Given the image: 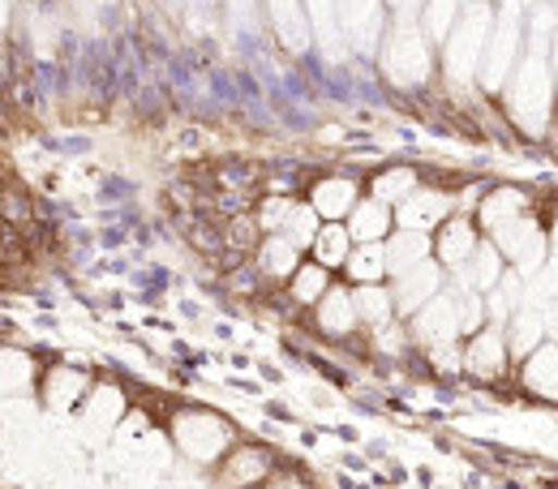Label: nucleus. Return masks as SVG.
Returning a JSON list of instances; mask_svg holds the SVG:
<instances>
[{
	"label": "nucleus",
	"mask_w": 558,
	"mask_h": 489,
	"mask_svg": "<svg viewBox=\"0 0 558 489\" xmlns=\"http://www.w3.org/2000/svg\"><path fill=\"white\" fill-rule=\"evenodd\" d=\"M0 198H4V190H0Z\"/></svg>",
	"instance_id": "obj_36"
},
{
	"label": "nucleus",
	"mask_w": 558,
	"mask_h": 489,
	"mask_svg": "<svg viewBox=\"0 0 558 489\" xmlns=\"http://www.w3.org/2000/svg\"><path fill=\"white\" fill-rule=\"evenodd\" d=\"M464 369L477 374V378H498L507 369V335L498 327L473 331V340L464 349Z\"/></svg>",
	"instance_id": "obj_17"
},
{
	"label": "nucleus",
	"mask_w": 558,
	"mask_h": 489,
	"mask_svg": "<svg viewBox=\"0 0 558 489\" xmlns=\"http://www.w3.org/2000/svg\"><path fill=\"white\" fill-rule=\"evenodd\" d=\"M383 249H387V276H391V280L434 258L429 232H413V228H396V232L383 241Z\"/></svg>",
	"instance_id": "obj_15"
},
{
	"label": "nucleus",
	"mask_w": 558,
	"mask_h": 489,
	"mask_svg": "<svg viewBox=\"0 0 558 489\" xmlns=\"http://www.w3.org/2000/svg\"><path fill=\"white\" fill-rule=\"evenodd\" d=\"M383 0H336V22L352 35L356 48H378V39L387 35L383 30Z\"/></svg>",
	"instance_id": "obj_11"
},
{
	"label": "nucleus",
	"mask_w": 558,
	"mask_h": 489,
	"mask_svg": "<svg viewBox=\"0 0 558 489\" xmlns=\"http://www.w3.org/2000/svg\"><path fill=\"white\" fill-rule=\"evenodd\" d=\"M344 276H349L352 288H361V283H387V249H383V241L352 245L349 262H344Z\"/></svg>",
	"instance_id": "obj_20"
},
{
	"label": "nucleus",
	"mask_w": 558,
	"mask_h": 489,
	"mask_svg": "<svg viewBox=\"0 0 558 489\" xmlns=\"http://www.w3.org/2000/svg\"><path fill=\"white\" fill-rule=\"evenodd\" d=\"M267 489H314V486H305L301 473H271V486Z\"/></svg>",
	"instance_id": "obj_30"
},
{
	"label": "nucleus",
	"mask_w": 558,
	"mask_h": 489,
	"mask_svg": "<svg viewBox=\"0 0 558 489\" xmlns=\"http://www.w3.org/2000/svg\"><path fill=\"white\" fill-rule=\"evenodd\" d=\"M442 292V267L429 258V262H421L413 271H404V276H396L391 280V301H396V318L404 322V318H413L425 301H434Z\"/></svg>",
	"instance_id": "obj_8"
},
{
	"label": "nucleus",
	"mask_w": 558,
	"mask_h": 489,
	"mask_svg": "<svg viewBox=\"0 0 558 489\" xmlns=\"http://www.w3.org/2000/svg\"><path fill=\"white\" fill-rule=\"evenodd\" d=\"M318 228H323L318 210L310 207V203H305V207L296 203V207H292V215H288V223H283V236H288L296 249H310V245H314V236H318Z\"/></svg>",
	"instance_id": "obj_28"
},
{
	"label": "nucleus",
	"mask_w": 558,
	"mask_h": 489,
	"mask_svg": "<svg viewBox=\"0 0 558 489\" xmlns=\"http://www.w3.org/2000/svg\"><path fill=\"white\" fill-rule=\"evenodd\" d=\"M292 198H267L263 210H258V228H267V232H283V223H288V215H292Z\"/></svg>",
	"instance_id": "obj_29"
},
{
	"label": "nucleus",
	"mask_w": 558,
	"mask_h": 489,
	"mask_svg": "<svg viewBox=\"0 0 558 489\" xmlns=\"http://www.w3.org/2000/svg\"><path fill=\"white\" fill-rule=\"evenodd\" d=\"M489 9L482 0H473V4H464L460 9V17H456V26H451V35H447V44H442V73L451 77V82H469L477 65H482V57H486V39H489Z\"/></svg>",
	"instance_id": "obj_3"
},
{
	"label": "nucleus",
	"mask_w": 558,
	"mask_h": 489,
	"mask_svg": "<svg viewBox=\"0 0 558 489\" xmlns=\"http://www.w3.org/2000/svg\"><path fill=\"white\" fill-rule=\"evenodd\" d=\"M473 254H477V228H473V219L451 215L447 223H438V236H434V258H438V267L460 271Z\"/></svg>",
	"instance_id": "obj_12"
},
{
	"label": "nucleus",
	"mask_w": 558,
	"mask_h": 489,
	"mask_svg": "<svg viewBox=\"0 0 558 489\" xmlns=\"http://www.w3.org/2000/svg\"><path fill=\"white\" fill-rule=\"evenodd\" d=\"M258 267L271 280H292V271L301 267V249L283 232H271L267 241H258Z\"/></svg>",
	"instance_id": "obj_21"
},
{
	"label": "nucleus",
	"mask_w": 558,
	"mask_h": 489,
	"mask_svg": "<svg viewBox=\"0 0 558 489\" xmlns=\"http://www.w3.org/2000/svg\"><path fill=\"white\" fill-rule=\"evenodd\" d=\"M0 77H4V52H0Z\"/></svg>",
	"instance_id": "obj_33"
},
{
	"label": "nucleus",
	"mask_w": 558,
	"mask_h": 489,
	"mask_svg": "<svg viewBox=\"0 0 558 489\" xmlns=\"http://www.w3.org/2000/svg\"><path fill=\"white\" fill-rule=\"evenodd\" d=\"M39 391V360L26 349L0 344V400H26Z\"/></svg>",
	"instance_id": "obj_13"
},
{
	"label": "nucleus",
	"mask_w": 558,
	"mask_h": 489,
	"mask_svg": "<svg viewBox=\"0 0 558 489\" xmlns=\"http://www.w3.org/2000/svg\"><path fill=\"white\" fill-rule=\"evenodd\" d=\"M267 477H271V451H263V447H232V451L219 460L215 486L250 489V486H263Z\"/></svg>",
	"instance_id": "obj_9"
},
{
	"label": "nucleus",
	"mask_w": 558,
	"mask_h": 489,
	"mask_svg": "<svg viewBox=\"0 0 558 489\" xmlns=\"http://www.w3.org/2000/svg\"><path fill=\"white\" fill-rule=\"evenodd\" d=\"M352 301H356V318L365 327L400 322L396 318V301H391V283H361V288H352Z\"/></svg>",
	"instance_id": "obj_19"
},
{
	"label": "nucleus",
	"mask_w": 558,
	"mask_h": 489,
	"mask_svg": "<svg viewBox=\"0 0 558 489\" xmlns=\"http://www.w3.org/2000/svg\"><path fill=\"white\" fill-rule=\"evenodd\" d=\"M344 228H349L352 245H365V241H387L391 232H396V210L387 207V203H378V198H361L352 215L344 219Z\"/></svg>",
	"instance_id": "obj_18"
},
{
	"label": "nucleus",
	"mask_w": 558,
	"mask_h": 489,
	"mask_svg": "<svg viewBox=\"0 0 558 489\" xmlns=\"http://www.w3.org/2000/svg\"><path fill=\"white\" fill-rule=\"evenodd\" d=\"M267 13H271V26L279 30V39L288 48H305L310 39V17L301 9V0H267Z\"/></svg>",
	"instance_id": "obj_22"
},
{
	"label": "nucleus",
	"mask_w": 558,
	"mask_h": 489,
	"mask_svg": "<svg viewBox=\"0 0 558 489\" xmlns=\"http://www.w3.org/2000/svg\"><path fill=\"white\" fill-rule=\"evenodd\" d=\"M86 395H90V378L73 365H52L48 374H39V400L57 417H70L73 408H82Z\"/></svg>",
	"instance_id": "obj_6"
},
{
	"label": "nucleus",
	"mask_w": 558,
	"mask_h": 489,
	"mask_svg": "<svg viewBox=\"0 0 558 489\" xmlns=\"http://www.w3.org/2000/svg\"><path fill=\"white\" fill-rule=\"evenodd\" d=\"M327 288H331V271L318 267V262H301V267L292 271V280H288V292H292L296 305H318Z\"/></svg>",
	"instance_id": "obj_26"
},
{
	"label": "nucleus",
	"mask_w": 558,
	"mask_h": 489,
	"mask_svg": "<svg viewBox=\"0 0 558 489\" xmlns=\"http://www.w3.org/2000/svg\"><path fill=\"white\" fill-rule=\"evenodd\" d=\"M250 489H267V486H250Z\"/></svg>",
	"instance_id": "obj_35"
},
{
	"label": "nucleus",
	"mask_w": 558,
	"mask_h": 489,
	"mask_svg": "<svg viewBox=\"0 0 558 489\" xmlns=\"http://www.w3.org/2000/svg\"><path fill=\"white\" fill-rule=\"evenodd\" d=\"M460 4H473V0H460Z\"/></svg>",
	"instance_id": "obj_34"
},
{
	"label": "nucleus",
	"mask_w": 558,
	"mask_h": 489,
	"mask_svg": "<svg viewBox=\"0 0 558 489\" xmlns=\"http://www.w3.org/2000/svg\"><path fill=\"white\" fill-rule=\"evenodd\" d=\"M550 70H555V77H558V39H555V57H550Z\"/></svg>",
	"instance_id": "obj_32"
},
{
	"label": "nucleus",
	"mask_w": 558,
	"mask_h": 489,
	"mask_svg": "<svg viewBox=\"0 0 558 489\" xmlns=\"http://www.w3.org/2000/svg\"><path fill=\"white\" fill-rule=\"evenodd\" d=\"M9 262V245H4V236H0V267Z\"/></svg>",
	"instance_id": "obj_31"
},
{
	"label": "nucleus",
	"mask_w": 558,
	"mask_h": 489,
	"mask_svg": "<svg viewBox=\"0 0 558 489\" xmlns=\"http://www.w3.org/2000/svg\"><path fill=\"white\" fill-rule=\"evenodd\" d=\"M460 9H464L460 0H425V4H421L417 26L425 30V39H429L434 48H442V44H447V35H451V26H456Z\"/></svg>",
	"instance_id": "obj_24"
},
{
	"label": "nucleus",
	"mask_w": 558,
	"mask_h": 489,
	"mask_svg": "<svg viewBox=\"0 0 558 489\" xmlns=\"http://www.w3.org/2000/svg\"><path fill=\"white\" fill-rule=\"evenodd\" d=\"M447 219H451V198L438 194V190H421V185L396 207V223L413 228V232H429V228H438Z\"/></svg>",
	"instance_id": "obj_14"
},
{
	"label": "nucleus",
	"mask_w": 558,
	"mask_h": 489,
	"mask_svg": "<svg viewBox=\"0 0 558 489\" xmlns=\"http://www.w3.org/2000/svg\"><path fill=\"white\" fill-rule=\"evenodd\" d=\"M417 185L421 181L413 168H383V172L369 181V198H378V203H387V207H400Z\"/></svg>",
	"instance_id": "obj_25"
},
{
	"label": "nucleus",
	"mask_w": 558,
	"mask_h": 489,
	"mask_svg": "<svg viewBox=\"0 0 558 489\" xmlns=\"http://www.w3.org/2000/svg\"><path fill=\"white\" fill-rule=\"evenodd\" d=\"M515 48H520V13L511 9H502V17H498V30H489L486 39V65H482V82H486L489 90H498L507 77H511V65H515Z\"/></svg>",
	"instance_id": "obj_5"
},
{
	"label": "nucleus",
	"mask_w": 558,
	"mask_h": 489,
	"mask_svg": "<svg viewBox=\"0 0 558 489\" xmlns=\"http://www.w3.org/2000/svg\"><path fill=\"white\" fill-rule=\"evenodd\" d=\"M417 344L425 349H438V344H456L464 335V314H460V296L451 292H438L434 301H425L417 314L409 318Z\"/></svg>",
	"instance_id": "obj_4"
},
{
	"label": "nucleus",
	"mask_w": 558,
	"mask_h": 489,
	"mask_svg": "<svg viewBox=\"0 0 558 489\" xmlns=\"http://www.w3.org/2000/svg\"><path fill=\"white\" fill-rule=\"evenodd\" d=\"M434 44L425 39V30L417 26V17H396L391 30L383 35V70L391 82L400 86H417L434 70Z\"/></svg>",
	"instance_id": "obj_2"
},
{
	"label": "nucleus",
	"mask_w": 558,
	"mask_h": 489,
	"mask_svg": "<svg viewBox=\"0 0 558 489\" xmlns=\"http://www.w3.org/2000/svg\"><path fill=\"white\" fill-rule=\"evenodd\" d=\"M121 417H125L121 387H90V395L82 400V425L95 438H104V433H117L121 429Z\"/></svg>",
	"instance_id": "obj_16"
},
{
	"label": "nucleus",
	"mask_w": 558,
	"mask_h": 489,
	"mask_svg": "<svg viewBox=\"0 0 558 489\" xmlns=\"http://www.w3.org/2000/svg\"><path fill=\"white\" fill-rule=\"evenodd\" d=\"M310 254H314V262L318 267H327V271H336V267H344L352 254V236L344 223H323L318 228V236H314V245H310Z\"/></svg>",
	"instance_id": "obj_23"
},
{
	"label": "nucleus",
	"mask_w": 558,
	"mask_h": 489,
	"mask_svg": "<svg viewBox=\"0 0 558 489\" xmlns=\"http://www.w3.org/2000/svg\"><path fill=\"white\" fill-rule=\"evenodd\" d=\"M356 203H361V181L356 176L331 172V176H318L310 185V207L318 210L323 223H344Z\"/></svg>",
	"instance_id": "obj_7"
},
{
	"label": "nucleus",
	"mask_w": 558,
	"mask_h": 489,
	"mask_svg": "<svg viewBox=\"0 0 558 489\" xmlns=\"http://www.w3.org/2000/svg\"><path fill=\"white\" fill-rule=\"evenodd\" d=\"M236 442L232 420L219 413H203V408H185L172 417V447L190 460V464H219Z\"/></svg>",
	"instance_id": "obj_1"
},
{
	"label": "nucleus",
	"mask_w": 558,
	"mask_h": 489,
	"mask_svg": "<svg viewBox=\"0 0 558 489\" xmlns=\"http://www.w3.org/2000/svg\"><path fill=\"white\" fill-rule=\"evenodd\" d=\"M520 207H524V194H515V190H498L494 198H486V203H482V215H477V219H482L486 228H494V232H498V228H507V223L524 219V215H520Z\"/></svg>",
	"instance_id": "obj_27"
},
{
	"label": "nucleus",
	"mask_w": 558,
	"mask_h": 489,
	"mask_svg": "<svg viewBox=\"0 0 558 489\" xmlns=\"http://www.w3.org/2000/svg\"><path fill=\"white\" fill-rule=\"evenodd\" d=\"M314 322H318L323 335H331V340H349L352 331L361 327V318H356V301H352V283H331V288L323 292V301L314 305Z\"/></svg>",
	"instance_id": "obj_10"
}]
</instances>
